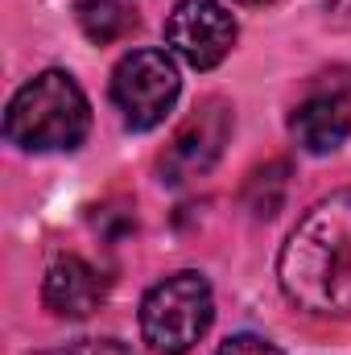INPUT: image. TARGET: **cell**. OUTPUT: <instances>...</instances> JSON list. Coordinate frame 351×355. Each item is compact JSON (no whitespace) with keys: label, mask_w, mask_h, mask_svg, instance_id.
I'll use <instances>...</instances> for the list:
<instances>
[{"label":"cell","mask_w":351,"mask_h":355,"mask_svg":"<svg viewBox=\"0 0 351 355\" xmlns=\"http://www.w3.org/2000/svg\"><path fill=\"white\" fill-rule=\"evenodd\" d=\"M277 281L281 293L314 318L351 314V190L318 198L298 219L277 252Z\"/></svg>","instance_id":"6da1fadb"},{"label":"cell","mask_w":351,"mask_h":355,"mask_svg":"<svg viewBox=\"0 0 351 355\" xmlns=\"http://www.w3.org/2000/svg\"><path fill=\"white\" fill-rule=\"evenodd\" d=\"M91 132V103L75 75L42 71L8 99L4 137L25 153H71Z\"/></svg>","instance_id":"7a4b0ae2"},{"label":"cell","mask_w":351,"mask_h":355,"mask_svg":"<svg viewBox=\"0 0 351 355\" xmlns=\"http://www.w3.org/2000/svg\"><path fill=\"white\" fill-rule=\"evenodd\" d=\"M215 293L211 281L194 268L157 281L141 302V339L157 355H186L211 331Z\"/></svg>","instance_id":"3957f363"},{"label":"cell","mask_w":351,"mask_h":355,"mask_svg":"<svg viewBox=\"0 0 351 355\" xmlns=\"http://www.w3.org/2000/svg\"><path fill=\"white\" fill-rule=\"evenodd\" d=\"M178 67L166 50H128L112 71V103L132 132H149L166 120L178 99Z\"/></svg>","instance_id":"277c9868"},{"label":"cell","mask_w":351,"mask_h":355,"mask_svg":"<svg viewBox=\"0 0 351 355\" xmlns=\"http://www.w3.org/2000/svg\"><path fill=\"white\" fill-rule=\"evenodd\" d=\"M232 124H236V116H232V103L228 99H203L178 124L174 137H170V145H166V153L157 162L162 178L174 182V186L178 182H190V178H203L223 157V145L232 137Z\"/></svg>","instance_id":"5b68a950"},{"label":"cell","mask_w":351,"mask_h":355,"mask_svg":"<svg viewBox=\"0 0 351 355\" xmlns=\"http://www.w3.org/2000/svg\"><path fill=\"white\" fill-rule=\"evenodd\" d=\"M236 17L219 0H178L166 17V46L194 71H215L236 46Z\"/></svg>","instance_id":"8992f818"},{"label":"cell","mask_w":351,"mask_h":355,"mask_svg":"<svg viewBox=\"0 0 351 355\" xmlns=\"http://www.w3.org/2000/svg\"><path fill=\"white\" fill-rule=\"evenodd\" d=\"M289 137L310 157L335 153L351 137V83H323L289 112Z\"/></svg>","instance_id":"52a82bcc"},{"label":"cell","mask_w":351,"mask_h":355,"mask_svg":"<svg viewBox=\"0 0 351 355\" xmlns=\"http://www.w3.org/2000/svg\"><path fill=\"white\" fill-rule=\"evenodd\" d=\"M108 293V281L95 265H87L83 257H58L46 281H42V302L54 318H67V322H79L99 310Z\"/></svg>","instance_id":"ba28073f"},{"label":"cell","mask_w":351,"mask_h":355,"mask_svg":"<svg viewBox=\"0 0 351 355\" xmlns=\"http://www.w3.org/2000/svg\"><path fill=\"white\" fill-rule=\"evenodd\" d=\"M79 25L91 42L108 46V42H120L124 33L137 29V17L128 12L124 0H83L79 4Z\"/></svg>","instance_id":"9c48e42d"},{"label":"cell","mask_w":351,"mask_h":355,"mask_svg":"<svg viewBox=\"0 0 351 355\" xmlns=\"http://www.w3.org/2000/svg\"><path fill=\"white\" fill-rule=\"evenodd\" d=\"M285 162H273V166H264L257 174L248 178V186H244V202H248V211L257 215V219H268V215H277V207H281V198H285Z\"/></svg>","instance_id":"30bf717a"},{"label":"cell","mask_w":351,"mask_h":355,"mask_svg":"<svg viewBox=\"0 0 351 355\" xmlns=\"http://www.w3.org/2000/svg\"><path fill=\"white\" fill-rule=\"evenodd\" d=\"M215 355H281V347L268 343L264 335H232Z\"/></svg>","instance_id":"8fae6325"},{"label":"cell","mask_w":351,"mask_h":355,"mask_svg":"<svg viewBox=\"0 0 351 355\" xmlns=\"http://www.w3.org/2000/svg\"><path fill=\"white\" fill-rule=\"evenodd\" d=\"M75 355H132L120 339H87V343H79Z\"/></svg>","instance_id":"7c38bea8"},{"label":"cell","mask_w":351,"mask_h":355,"mask_svg":"<svg viewBox=\"0 0 351 355\" xmlns=\"http://www.w3.org/2000/svg\"><path fill=\"white\" fill-rule=\"evenodd\" d=\"M327 17L335 25H348L351 29V0H327Z\"/></svg>","instance_id":"4fadbf2b"},{"label":"cell","mask_w":351,"mask_h":355,"mask_svg":"<svg viewBox=\"0 0 351 355\" xmlns=\"http://www.w3.org/2000/svg\"><path fill=\"white\" fill-rule=\"evenodd\" d=\"M236 4H273V0H236Z\"/></svg>","instance_id":"5bb4252c"},{"label":"cell","mask_w":351,"mask_h":355,"mask_svg":"<svg viewBox=\"0 0 351 355\" xmlns=\"http://www.w3.org/2000/svg\"><path fill=\"white\" fill-rule=\"evenodd\" d=\"M37 355H75V347L71 352H37Z\"/></svg>","instance_id":"9a60e30c"}]
</instances>
